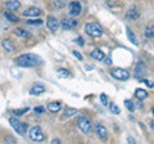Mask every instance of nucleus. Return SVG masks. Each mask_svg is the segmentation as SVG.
I'll list each match as a JSON object with an SVG mask.
<instances>
[{
	"label": "nucleus",
	"instance_id": "obj_38",
	"mask_svg": "<svg viewBox=\"0 0 154 144\" xmlns=\"http://www.w3.org/2000/svg\"><path fill=\"white\" fill-rule=\"evenodd\" d=\"M127 142H130L131 144H135V139H132V138H127Z\"/></svg>",
	"mask_w": 154,
	"mask_h": 144
},
{
	"label": "nucleus",
	"instance_id": "obj_37",
	"mask_svg": "<svg viewBox=\"0 0 154 144\" xmlns=\"http://www.w3.org/2000/svg\"><path fill=\"white\" fill-rule=\"evenodd\" d=\"M59 143H60L59 139H53L51 140V144H59Z\"/></svg>",
	"mask_w": 154,
	"mask_h": 144
},
{
	"label": "nucleus",
	"instance_id": "obj_15",
	"mask_svg": "<svg viewBox=\"0 0 154 144\" xmlns=\"http://www.w3.org/2000/svg\"><path fill=\"white\" fill-rule=\"evenodd\" d=\"M13 33L18 37H23V39H28V37H32V35L28 31L23 30V28H16V30L13 31Z\"/></svg>",
	"mask_w": 154,
	"mask_h": 144
},
{
	"label": "nucleus",
	"instance_id": "obj_8",
	"mask_svg": "<svg viewBox=\"0 0 154 144\" xmlns=\"http://www.w3.org/2000/svg\"><path fill=\"white\" fill-rule=\"evenodd\" d=\"M60 26L63 30H72L77 26V20H73V18H64L60 22Z\"/></svg>",
	"mask_w": 154,
	"mask_h": 144
},
{
	"label": "nucleus",
	"instance_id": "obj_3",
	"mask_svg": "<svg viewBox=\"0 0 154 144\" xmlns=\"http://www.w3.org/2000/svg\"><path fill=\"white\" fill-rule=\"evenodd\" d=\"M77 127H79L84 134H86V135H89L91 133V130H93V125H91L90 120L85 116H80L77 118Z\"/></svg>",
	"mask_w": 154,
	"mask_h": 144
},
{
	"label": "nucleus",
	"instance_id": "obj_30",
	"mask_svg": "<svg viewBox=\"0 0 154 144\" xmlns=\"http://www.w3.org/2000/svg\"><path fill=\"white\" fill-rule=\"evenodd\" d=\"M33 111H35L36 113H38V114H40V113H42V112L45 111V108L42 107V105H38V107H35V108H33Z\"/></svg>",
	"mask_w": 154,
	"mask_h": 144
},
{
	"label": "nucleus",
	"instance_id": "obj_27",
	"mask_svg": "<svg viewBox=\"0 0 154 144\" xmlns=\"http://www.w3.org/2000/svg\"><path fill=\"white\" fill-rule=\"evenodd\" d=\"M110 112L114 113V114H119V113H121V109H119V107L117 104L112 103V104H110Z\"/></svg>",
	"mask_w": 154,
	"mask_h": 144
},
{
	"label": "nucleus",
	"instance_id": "obj_29",
	"mask_svg": "<svg viewBox=\"0 0 154 144\" xmlns=\"http://www.w3.org/2000/svg\"><path fill=\"white\" fill-rule=\"evenodd\" d=\"M100 100H102L103 105H108V97L105 94H102L100 95Z\"/></svg>",
	"mask_w": 154,
	"mask_h": 144
},
{
	"label": "nucleus",
	"instance_id": "obj_20",
	"mask_svg": "<svg viewBox=\"0 0 154 144\" xmlns=\"http://www.w3.org/2000/svg\"><path fill=\"white\" fill-rule=\"evenodd\" d=\"M57 75L62 79H67V77H69V71L67 68H59V70H57Z\"/></svg>",
	"mask_w": 154,
	"mask_h": 144
},
{
	"label": "nucleus",
	"instance_id": "obj_31",
	"mask_svg": "<svg viewBox=\"0 0 154 144\" xmlns=\"http://www.w3.org/2000/svg\"><path fill=\"white\" fill-rule=\"evenodd\" d=\"M54 3H55V5L58 8H62L64 5V0H54Z\"/></svg>",
	"mask_w": 154,
	"mask_h": 144
},
{
	"label": "nucleus",
	"instance_id": "obj_4",
	"mask_svg": "<svg viewBox=\"0 0 154 144\" xmlns=\"http://www.w3.org/2000/svg\"><path fill=\"white\" fill-rule=\"evenodd\" d=\"M9 122H11L12 127L19 134V135H25V134H26L27 127H28L27 124H23V122H21V121H18L16 117H11V118H9Z\"/></svg>",
	"mask_w": 154,
	"mask_h": 144
},
{
	"label": "nucleus",
	"instance_id": "obj_13",
	"mask_svg": "<svg viewBox=\"0 0 154 144\" xmlns=\"http://www.w3.org/2000/svg\"><path fill=\"white\" fill-rule=\"evenodd\" d=\"M44 92H45V86L41 85V84H35L30 89V94L31 95H40V94H42Z\"/></svg>",
	"mask_w": 154,
	"mask_h": 144
},
{
	"label": "nucleus",
	"instance_id": "obj_9",
	"mask_svg": "<svg viewBox=\"0 0 154 144\" xmlns=\"http://www.w3.org/2000/svg\"><path fill=\"white\" fill-rule=\"evenodd\" d=\"M46 26L51 32H55L58 28H59V22H58V20L55 17L49 16L48 17V20H46Z\"/></svg>",
	"mask_w": 154,
	"mask_h": 144
},
{
	"label": "nucleus",
	"instance_id": "obj_11",
	"mask_svg": "<svg viewBox=\"0 0 154 144\" xmlns=\"http://www.w3.org/2000/svg\"><path fill=\"white\" fill-rule=\"evenodd\" d=\"M41 14V11L36 7H31L27 8L25 12H23V17H38Z\"/></svg>",
	"mask_w": 154,
	"mask_h": 144
},
{
	"label": "nucleus",
	"instance_id": "obj_10",
	"mask_svg": "<svg viewBox=\"0 0 154 144\" xmlns=\"http://www.w3.org/2000/svg\"><path fill=\"white\" fill-rule=\"evenodd\" d=\"M95 130H96V134H98V136L102 139V140H105V139H108V130L107 127L103 126V125H96L95 126Z\"/></svg>",
	"mask_w": 154,
	"mask_h": 144
},
{
	"label": "nucleus",
	"instance_id": "obj_16",
	"mask_svg": "<svg viewBox=\"0 0 154 144\" xmlns=\"http://www.w3.org/2000/svg\"><path fill=\"white\" fill-rule=\"evenodd\" d=\"M139 16H140V13H139V11L136 8H131L130 11L127 12L126 14V18L127 20H131V21H135V20H137Z\"/></svg>",
	"mask_w": 154,
	"mask_h": 144
},
{
	"label": "nucleus",
	"instance_id": "obj_36",
	"mask_svg": "<svg viewBox=\"0 0 154 144\" xmlns=\"http://www.w3.org/2000/svg\"><path fill=\"white\" fill-rule=\"evenodd\" d=\"M145 84L149 86V88H150V89H153V83H152V81H149V80H145Z\"/></svg>",
	"mask_w": 154,
	"mask_h": 144
},
{
	"label": "nucleus",
	"instance_id": "obj_24",
	"mask_svg": "<svg viewBox=\"0 0 154 144\" xmlns=\"http://www.w3.org/2000/svg\"><path fill=\"white\" fill-rule=\"evenodd\" d=\"M76 113H77V109L76 108H71V107L66 108V112H64V114L67 117H72V116H75Z\"/></svg>",
	"mask_w": 154,
	"mask_h": 144
},
{
	"label": "nucleus",
	"instance_id": "obj_19",
	"mask_svg": "<svg viewBox=\"0 0 154 144\" xmlns=\"http://www.w3.org/2000/svg\"><path fill=\"white\" fill-rule=\"evenodd\" d=\"M126 30H127L126 32H127V37H128V40L131 41L134 45H139V41L136 40V36H135V33L132 32V30H131V28H128V27H127Z\"/></svg>",
	"mask_w": 154,
	"mask_h": 144
},
{
	"label": "nucleus",
	"instance_id": "obj_35",
	"mask_svg": "<svg viewBox=\"0 0 154 144\" xmlns=\"http://www.w3.org/2000/svg\"><path fill=\"white\" fill-rule=\"evenodd\" d=\"M73 55H75V57H77V59L82 61V55H81V53H79L77 50H73Z\"/></svg>",
	"mask_w": 154,
	"mask_h": 144
},
{
	"label": "nucleus",
	"instance_id": "obj_21",
	"mask_svg": "<svg viewBox=\"0 0 154 144\" xmlns=\"http://www.w3.org/2000/svg\"><path fill=\"white\" fill-rule=\"evenodd\" d=\"M136 98L139 100H144L145 98H148V92H145L144 89H137L136 90Z\"/></svg>",
	"mask_w": 154,
	"mask_h": 144
},
{
	"label": "nucleus",
	"instance_id": "obj_5",
	"mask_svg": "<svg viewBox=\"0 0 154 144\" xmlns=\"http://www.w3.org/2000/svg\"><path fill=\"white\" fill-rule=\"evenodd\" d=\"M28 135H30L31 140H33V142H44L45 140V135H44V133H42L40 126H33V127H31L30 133H28Z\"/></svg>",
	"mask_w": 154,
	"mask_h": 144
},
{
	"label": "nucleus",
	"instance_id": "obj_23",
	"mask_svg": "<svg viewBox=\"0 0 154 144\" xmlns=\"http://www.w3.org/2000/svg\"><path fill=\"white\" fill-rule=\"evenodd\" d=\"M14 116H22V114H25L26 112H28V108H19V109H12L11 111Z\"/></svg>",
	"mask_w": 154,
	"mask_h": 144
},
{
	"label": "nucleus",
	"instance_id": "obj_26",
	"mask_svg": "<svg viewBox=\"0 0 154 144\" xmlns=\"http://www.w3.org/2000/svg\"><path fill=\"white\" fill-rule=\"evenodd\" d=\"M125 105H126V108L128 109L130 112H134V111H135V105H134V103H132L130 99H126V100H125Z\"/></svg>",
	"mask_w": 154,
	"mask_h": 144
},
{
	"label": "nucleus",
	"instance_id": "obj_12",
	"mask_svg": "<svg viewBox=\"0 0 154 144\" xmlns=\"http://www.w3.org/2000/svg\"><path fill=\"white\" fill-rule=\"evenodd\" d=\"M5 8L9 12H16L18 9H21V3L18 0H9V2L5 3Z\"/></svg>",
	"mask_w": 154,
	"mask_h": 144
},
{
	"label": "nucleus",
	"instance_id": "obj_28",
	"mask_svg": "<svg viewBox=\"0 0 154 144\" xmlns=\"http://www.w3.org/2000/svg\"><path fill=\"white\" fill-rule=\"evenodd\" d=\"M4 142H5V143H11V144L17 143V142H16V139H14L13 136H11V135H8V136L4 138Z\"/></svg>",
	"mask_w": 154,
	"mask_h": 144
},
{
	"label": "nucleus",
	"instance_id": "obj_22",
	"mask_svg": "<svg viewBox=\"0 0 154 144\" xmlns=\"http://www.w3.org/2000/svg\"><path fill=\"white\" fill-rule=\"evenodd\" d=\"M4 16H5L7 20H8V21H11V22H18V21H19V20H18V17L16 16V14H13L12 12H9V11H7Z\"/></svg>",
	"mask_w": 154,
	"mask_h": 144
},
{
	"label": "nucleus",
	"instance_id": "obj_6",
	"mask_svg": "<svg viewBox=\"0 0 154 144\" xmlns=\"http://www.w3.org/2000/svg\"><path fill=\"white\" fill-rule=\"evenodd\" d=\"M110 76L114 77L116 80H119V81H126L130 79L128 71H126L125 68H113L110 71Z\"/></svg>",
	"mask_w": 154,
	"mask_h": 144
},
{
	"label": "nucleus",
	"instance_id": "obj_17",
	"mask_svg": "<svg viewBox=\"0 0 154 144\" xmlns=\"http://www.w3.org/2000/svg\"><path fill=\"white\" fill-rule=\"evenodd\" d=\"M90 55L93 57L94 59H96V61H102V59H104V53H103L102 50H99V49H94V50H91Z\"/></svg>",
	"mask_w": 154,
	"mask_h": 144
},
{
	"label": "nucleus",
	"instance_id": "obj_34",
	"mask_svg": "<svg viewBox=\"0 0 154 144\" xmlns=\"http://www.w3.org/2000/svg\"><path fill=\"white\" fill-rule=\"evenodd\" d=\"M104 63L107 64V66H109V64H112V58H110V57H104Z\"/></svg>",
	"mask_w": 154,
	"mask_h": 144
},
{
	"label": "nucleus",
	"instance_id": "obj_25",
	"mask_svg": "<svg viewBox=\"0 0 154 144\" xmlns=\"http://www.w3.org/2000/svg\"><path fill=\"white\" fill-rule=\"evenodd\" d=\"M154 27L150 26V27H148L146 30H145V37H148V39H153L154 37Z\"/></svg>",
	"mask_w": 154,
	"mask_h": 144
},
{
	"label": "nucleus",
	"instance_id": "obj_2",
	"mask_svg": "<svg viewBox=\"0 0 154 144\" xmlns=\"http://www.w3.org/2000/svg\"><path fill=\"white\" fill-rule=\"evenodd\" d=\"M85 32L91 37H100L103 35V27L95 22H90V23H86Z\"/></svg>",
	"mask_w": 154,
	"mask_h": 144
},
{
	"label": "nucleus",
	"instance_id": "obj_18",
	"mask_svg": "<svg viewBox=\"0 0 154 144\" xmlns=\"http://www.w3.org/2000/svg\"><path fill=\"white\" fill-rule=\"evenodd\" d=\"M48 109H49L50 112L55 113L60 109V103L59 102H50L49 104H48Z\"/></svg>",
	"mask_w": 154,
	"mask_h": 144
},
{
	"label": "nucleus",
	"instance_id": "obj_1",
	"mask_svg": "<svg viewBox=\"0 0 154 144\" xmlns=\"http://www.w3.org/2000/svg\"><path fill=\"white\" fill-rule=\"evenodd\" d=\"M16 64L21 66V67H37L42 63V59L38 57L37 54H32V53H26L17 57L16 59Z\"/></svg>",
	"mask_w": 154,
	"mask_h": 144
},
{
	"label": "nucleus",
	"instance_id": "obj_32",
	"mask_svg": "<svg viewBox=\"0 0 154 144\" xmlns=\"http://www.w3.org/2000/svg\"><path fill=\"white\" fill-rule=\"evenodd\" d=\"M28 25H42V20H36V21H28Z\"/></svg>",
	"mask_w": 154,
	"mask_h": 144
},
{
	"label": "nucleus",
	"instance_id": "obj_39",
	"mask_svg": "<svg viewBox=\"0 0 154 144\" xmlns=\"http://www.w3.org/2000/svg\"><path fill=\"white\" fill-rule=\"evenodd\" d=\"M85 68H86V70H93V68H94V67H93V66H86V67H85Z\"/></svg>",
	"mask_w": 154,
	"mask_h": 144
},
{
	"label": "nucleus",
	"instance_id": "obj_14",
	"mask_svg": "<svg viewBox=\"0 0 154 144\" xmlns=\"http://www.w3.org/2000/svg\"><path fill=\"white\" fill-rule=\"evenodd\" d=\"M2 45H3V48L5 49L7 52H14V49H16V46H14V44H13V41L11 40V39H3L2 40Z\"/></svg>",
	"mask_w": 154,
	"mask_h": 144
},
{
	"label": "nucleus",
	"instance_id": "obj_7",
	"mask_svg": "<svg viewBox=\"0 0 154 144\" xmlns=\"http://www.w3.org/2000/svg\"><path fill=\"white\" fill-rule=\"evenodd\" d=\"M81 9H82V7H81V4L79 2H71L68 4V13L72 17L79 16V14L81 13Z\"/></svg>",
	"mask_w": 154,
	"mask_h": 144
},
{
	"label": "nucleus",
	"instance_id": "obj_33",
	"mask_svg": "<svg viewBox=\"0 0 154 144\" xmlns=\"http://www.w3.org/2000/svg\"><path fill=\"white\" fill-rule=\"evenodd\" d=\"M75 41H76V42H77V44H79L80 46H82V45H84V39H82V37H81V36L77 37V39H76Z\"/></svg>",
	"mask_w": 154,
	"mask_h": 144
}]
</instances>
